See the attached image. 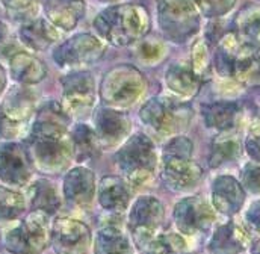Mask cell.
<instances>
[{"label": "cell", "mask_w": 260, "mask_h": 254, "mask_svg": "<svg viewBox=\"0 0 260 254\" xmlns=\"http://www.w3.org/2000/svg\"><path fill=\"white\" fill-rule=\"evenodd\" d=\"M6 82H8L6 71H5V68L2 67V64H0V96L3 94V91H5V88H6Z\"/></svg>", "instance_id": "44"}, {"label": "cell", "mask_w": 260, "mask_h": 254, "mask_svg": "<svg viewBox=\"0 0 260 254\" xmlns=\"http://www.w3.org/2000/svg\"><path fill=\"white\" fill-rule=\"evenodd\" d=\"M139 117L154 133L171 136L188 129L192 120V108L182 99L154 97L141 108Z\"/></svg>", "instance_id": "4"}, {"label": "cell", "mask_w": 260, "mask_h": 254, "mask_svg": "<svg viewBox=\"0 0 260 254\" xmlns=\"http://www.w3.org/2000/svg\"><path fill=\"white\" fill-rule=\"evenodd\" d=\"M106 52V43L91 34H77L53 50V61L61 68L79 70L95 64Z\"/></svg>", "instance_id": "9"}, {"label": "cell", "mask_w": 260, "mask_h": 254, "mask_svg": "<svg viewBox=\"0 0 260 254\" xmlns=\"http://www.w3.org/2000/svg\"><path fill=\"white\" fill-rule=\"evenodd\" d=\"M23 123L12 121L0 111V139H15L23 132Z\"/></svg>", "instance_id": "39"}, {"label": "cell", "mask_w": 260, "mask_h": 254, "mask_svg": "<svg viewBox=\"0 0 260 254\" xmlns=\"http://www.w3.org/2000/svg\"><path fill=\"white\" fill-rule=\"evenodd\" d=\"M245 223L251 230L260 232V200L248 206L245 212Z\"/></svg>", "instance_id": "40"}, {"label": "cell", "mask_w": 260, "mask_h": 254, "mask_svg": "<svg viewBox=\"0 0 260 254\" xmlns=\"http://www.w3.org/2000/svg\"><path fill=\"white\" fill-rule=\"evenodd\" d=\"M192 68H194L195 74L203 80V77L207 74L209 71V50H207V44L203 40H198L192 47Z\"/></svg>", "instance_id": "37"}, {"label": "cell", "mask_w": 260, "mask_h": 254, "mask_svg": "<svg viewBox=\"0 0 260 254\" xmlns=\"http://www.w3.org/2000/svg\"><path fill=\"white\" fill-rule=\"evenodd\" d=\"M5 35H6V26L0 21V41L5 38Z\"/></svg>", "instance_id": "45"}, {"label": "cell", "mask_w": 260, "mask_h": 254, "mask_svg": "<svg viewBox=\"0 0 260 254\" xmlns=\"http://www.w3.org/2000/svg\"><path fill=\"white\" fill-rule=\"evenodd\" d=\"M160 177L171 190L188 192L201 182L203 170L191 157L164 156Z\"/></svg>", "instance_id": "15"}, {"label": "cell", "mask_w": 260, "mask_h": 254, "mask_svg": "<svg viewBox=\"0 0 260 254\" xmlns=\"http://www.w3.org/2000/svg\"><path fill=\"white\" fill-rule=\"evenodd\" d=\"M29 203L32 212H44L53 215L61 207V197L56 186L46 179H40L29 188Z\"/></svg>", "instance_id": "27"}, {"label": "cell", "mask_w": 260, "mask_h": 254, "mask_svg": "<svg viewBox=\"0 0 260 254\" xmlns=\"http://www.w3.org/2000/svg\"><path fill=\"white\" fill-rule=\"evenodd\" d=\"M192 153H194L192 141L180 135L171 138L164 148V156H173V157H192Z\"/></svg>", "instance_id": "36"}, {"label": "cell", "mask_w": 260, "mask_h": 254, "mask_svg": "<svg viewBox=\"0 0 260 254\" xmlns=\"http://www.w3.org/2000/svg\"><path fill=\"white\" fill-rule=\"evenodd\" d=\"M11 77L21 85H35L46 79L47 67L38 56L27 52H15L9 59Z\"/></svg>", "instance_id": "25"}, {"label": "cell", "mask_w": 260, "mask_h": 254, "mask_svg": "<svg viewBox=\"0 0 260 254\" xmlns=\"http://www.w3.org/2000/svg\"><path fill=\"white\" fill-rule=\"evenodd\" d=\"M167 88L179 99H191L198 94L201 79L195 74L191 64L174 62L165 73Z\"/></svg>", "instance_id": "24"}, {"label": "cell", "mask_w": 260, "mask_h": 254, "mask_svg": "<svg viewBox=\"0 0 260 254\" xmlns=\"http://www.w3.org/2000/svg\"><path fill=\"white\" fill-rule=\"evenodd\" d=\"M239 154H241V142H239L238 136H235L229 132H222L212 142L209 165L212 168H216L222 164L238 159Z\"/></svg>", "instance_id": "30"}, {"label": "cell", "mask_w": 260, "mask_h": 254, "mask_svg": "<svg viewBox=\"0 0 260 254\" xmlns=\"http://www.w3.org/2000/svg\"><path fill=\"white\" fill-rule=\"evenodd\" d=\"M238 37L248 46L257 49L260 46V8L248 6L239 12L236 18Z\"/></svg>", "instance_id": "31"}, {"label": "cell", "mask_w": 260, "mask_h": 254, "mask_svg": "<svg viewBox=\"0 0 260 254\" xmlns=\"http://www.w3.org/2000/svg\"><path fill=\"white\" fill-rule=\"evenodd\" d=\"M34 164L23 144H0V180L9 186H24L32 179Z\"/></svg>", "instance_id": "13"}, {"label": "cell", "mask_w": 260, "mask_h": 254, "mask_svg": "<svg viewBox=\"0 0 260 254\" xmlns=\"http://www.w3.org/2000/svg\"><path fill=\"white\" fill-rule=\"evenodd\" d=\"M250 133H251V136H260V112L251 120Z\"/></svg>", "instance_id": "43"}, {"label": "cell", "mask_w": 260, "mask_h": 254, "mask_svg": "<svg viewBox=\"0 0 260 254\" xmlns=\"http://www.w3.org/2000/svg\"><path fill=\"white\" fill-rule=\"evenodd\" d=\"M26 148L34 168L44 174H59L68 168L74 157L71 136L62 138H34L27 136Z\"/></svg>", "instance_id": "7"}, {"label": "cell", "mask_w": 260, "mask_h": 254, "mask_svg": "<svg viewBox=\"0 0 260 254\" xmlns=\"http://www.w3.org/2000/svg\"><path fill=\"white\" fill-rule=\"evenodd\" d=\"M35 108H37V96L26 85L11 88L0 105V111L8 118L17 123L27 121L35 114Z\"/></svg>", "instance_id": "21"}, {"label": "cell", "mask_w": 260, "mask_h": 254, "mask_svg": "<svg viewBox=\"0 0 260 254\" xmlns=\"http://www.w3.org/2000/svg\"><path fill=\"white\" fill-rule=\"evenodd\" d=\"M115 162L121 177L132 189L145 186L150 183L157 168V153L153 141L144 133H135L117 151Z\"/></svg>", "instance_id": "2"}, {"label": "cell", "mask_w": 260, "mask_h": 254, "mask_svg": "<svg viewBox=\"0 0 260 254\" xmlns=\"http://www.w3.org/2000/svg\"><path fill=\"white\" fill-rule=\"evenodd\" d=\"M71 124V117L65 112L61 103L46 102L35 114L29 136L34 138H62L70 135L68 127Z\"/></svg>", "instance_id": "16"}, {"label": "cell", "mask_w": 260, "mask_h": 254, "mask_svg": "<svg viewBox=\"0 0 260 254\" xmlns=\"http://www.w3.org/2000/svg\"><path fill=\"white\" fill-rule=\"evenodd\" d=\"M26 210V198L21 192L0 186V221L18 218Z\"/></svg>", "instance_id": "33"}, {"label": "cell", "mask_w": 260, "mask_h": 254, "mask_svg": "<svg viewBox=\"0 0 260 254\" xmlns=\"http://www.w3.org/2000/svg\"><path fill=\"white\" fill-rule=\"evenodd\" d=\"M50 242L56 254H86L92 242V235L85 223L61 216L52 224Z\"/></svg>", "instance_id": "12"}, {"label": "cell", "mask_w": 260, "mask_h": 254, "mask_svg": "<svg viewBox=\"0 0 260 254\" xmlns=\"http://www.w3.org/2000/svg\"><path fill=\"white\" fill-rule=\"evenodd\" d=\"M70 136L73 141L74 159L77 162L92 159L99 154L102 145L94 127H89L88 124H77L70 132Z\"/></svg>", "instance_id": "29"}, {"label": "cell", "mask_w": 260, "mask_h": 254, "mask_svg": "<svg viewBox=\"0 0 260 254\" xmlns=\"http://www.w3.org/2000/svg\"><path fill=\"white\" fill-rule=\"evenodd\" d=\"M215 209L203 197L194 195L180 200L174 206V223L185 236H200L206 233L216 219Z\"/></svg>", "instance_id": "11"}, {"label": "cell", "mask_w": 260, "mask_h": 254, "mask_svg": "<svg viewBox=\"0 0 260 254\" xmlns=\"http://www.w3.org/2000/svg\"><path fill=\"white\" fill-rule=\"evenodd\" d=\"M251 253H253V254H260V241L257 242V244H256V245H254V248L251 250Z\"/></svg>", "instance_id": "46"}, {"label": "cell", "mask_w": 260, "mask_h": 254, "mask_svg": "<svg viewBox=\"0 0 260 254\" xmlns=\"http://www.w3.org/2000/svg\"><path fill=\"white\" fill-rule=\"evenodd\" d=\"M147 254H191L189 244L182 233H160L145 248Z\"/></svg>", "instance_id": "32"}, {"label": "cell", "mask_w": 260, "mask_h": 254, "mask_svg": "<svg viewBox=\"0 0 260 254\" xmlns=\"http://www.w3.org/2000/svg\"><path fill=\"white\" fill-rule=\"evenodd\" d=\"M245 201L242 185L232 176H219L212 185V206L216 212L232 216L241 210Z\"/></svg>", "instance_id": "18"}, {"label": "cell", "mask_w": 260, "mask_h": 254, "mask_svg": "<svg viewBox=\"0 0 260 254\" xmlns=\"http://www.w3.org/2000/svg\"><path fill=\"white\" fill-rule=\"evenodd\" d=\"M165 219L164 204L151 195L139 197L129 212V230L133 242L139 248H147L157 236L159 229Z\"/></svg>", "instance_id": "8"}, {"label": "cell", "mask_w": 260, "mask_h": 254, "mask_svg": "<svg viewBox=\"0 0 260 254\" xmlns=\"http://www.w3.org/2000/svg\"><path fill=\"white\" fill-rule=\"evenodd\" d=\"M100 2H103V3H109V5H118L121 0H100Z\"/></svg>", "instance_id": "47"}, {"label": "cell", "mask_w": 260, "mask_h": 254, "mask_svg": "<svg viewBox=\"0 0 260 254\" xmlns=\"http://www.w3.org/2000/svg\"><path fill=\"white\" fill-rule=\"evenodd\" d=\"M100 206L111 213H123L127 210L132 200V188L123 177L106 176L100 180L97 188Z\"/></svg>", "instance_id": "19"}, {"label": "cell", "mask_w": 260, "mask_h": 254, "mask_svg": "<svg viewBox=\"0 0 260 254\" xmlns=\"http://www.w3.org/2000/svg\"><path fill=\"white\" fill-rule=\"evenodd\" d=\"M3 3V6L6 9H9L14 14H21V12H27L32 6L35 0H0Z\"/></svg>", "instance_id": "41"}, {"label": "cell", "mask_w": 260, "mask_h": 254, "mask_svg": "<svg viewBox=\"0 0 260 254\" xmlns=\"http://www.w3.org/2000/svg\"><path fill=\"white\" fill-rule=\"evenodd\" d=\"M47 20L61 30H73L85 15L83 0H46Z\"/></svg>", "instance_id": "22"}, {"label": "cell", "mask_w": 260, "mask_h": 254, "mask_svg": "<svg viewBox=\"0 0 260 254\" xmlns=\"http://www.w3.org/2000/svg\"><path fill=\"white\" fill-rule=\"evenodd\" d=\"M250 245L248 233L235 223H225L216 227L207 250L210 254H239Z\"/></svg>", "instance_id": "20"}, {"label": "cell", "mask_w": 260, "mask_h": 254, "mask_svg": "<svg viewBox=\"0 0 260 254\" xmlns=\"http://www.w3.org/2000/svg\"><path fill=\"white\" fill-rule=\"evenodd\" d=\"M62 108L70 117L83 118L91 114L95 105V82L89 71L77 70L61 79Z\"/></svg>", "instance_id": "10"}, {"label": "cell", "mask_w": 260, "mask_h": 254, "mask_svg": "<svg viewBox=\"0 0 260 254\" xmlns=\"http://www.w3.org/2000/svg\"><path fill=\"white\" fill-rule=\"evenodd\" d=\"M94 254H133L132 241L117 224H105L94 238Z\"/></svg>", "instance_id": "26"}, {"label": "cell", "mask_w": 260, "mask_h": 254, "mask_svg": "<svg viewBox=\"0 0 260 254\" xmlns=\"http://www.w3.org/2000/svg\"><path fill=\"white\" fill-rule=\"evenodd\" d=\"M94 130L102 147H115L129 138L132 120L120 109L99 108L94 114Z\"/></svg>", "instance_id": "14"}, {"label": "cell", "mask_w": 260, "mask_h": 254, "mask_svg": "<svg viewBox=\"0 0 260 254\" xmlns=\"http://www.w3.org/2000/svg\"><path fill=\"white\" fill-rule=\"evenodd\" d=\"M159 26L164 35L183 44L200 30V11L194 0H159Z\"/></svg>", "instance_id": "6"}, {"label": "cell", "mask_w": 260, "mask_h": 254, "mask_svg": "<svg viewBox=\"0 0 260 254\" xmlns=\"http://www.w3.org/2000/svg\"><path fill=\"white\" fill-rule=\"evenodd\" d=\"M204 123L209 129L229 132L235 126L236 118L241 112L239 106L232 102H215L201 108Z\"/></svg>", "instance_id": "28"}, {"label": "cell", "mask_w": 260, "mask_h": 254, "mask_svg": "<svg viewBox=\"0 0 260 254\" xmlns=\"http://www.w3.org/2000/svg\"><path fill=\"white\" fill-rule=\"evenodd\" d=\"M61 38L59 29L53 26L47 18H34L20 27V40L32 50H47Z\"/></svg>", "instance_id": "23"}, {"label": "cell", "mask_w": 260, "mask_h": 254, "mask_svg": "<svg viewBox=\"0 0 260 254\" xmlns=\"http://www.w3.org/2000/svg\"><path fill=\"white\" fill-rule=\"evenodd\" d=\"M247 150L254 161L260 162V136H251L247 141Z\"/></svg>", "instance_id": "42"}, {"label": "cell", "mask_w": 260, "mask_h": 254, "mask_svg": "<svg viewBox=\"0 0 260 254\" xmlns=\"http://www.w3.org/2000/svg\"><path fill=\"white\" fill-rule=\"evenodd\" d=\"M198 11L209 17V18H218L224 14H227L236 0H194Z\"/></svg>", "instance_id": "35"}, {"label": "cell", "mask_w": 260, "mask_h": 254, "mask_svg": "<svg viewBox=\"0 0 260 254\" xmlns=\"http://www.w3.org/2000/svg\"><path fill=\"white\" fill-rule=\"evenodd\" d=\"M65 200L74 206L86 207L95 197V176L85 167H76L70 170L64 177Z\"/></svg>", "instance_id": "17"}, {"label": "cell", "mask_w": 260, "mask_h": 254, "mask_svg": "<svg viewBox=\"0 0 260 254\" xmlns=\"http://www.w3.org/2000/svg\"><path fill=\"white\" fill-rule=\"evenodd\" d=\"M242 185L251 194H260V167L248 164L242 171Z\"/></svg>", "instance_id": "38"}, {"label": "cell", "mask_w": 260, "mask_h": 254, "mask_svg": "<svg viewBox=\"0 0 260 254\" xmlns=\"http://www.w3.org/2000/svg\"><path fill=\"white\" fill-rule=\"evenodd\" d=\"M136 58L142 64L153 65L160 62L165 56V44L157 40H141L136 46Z\"/></svg>", "instance_id": "34"}, {"label": "cell", "mask_w": 260, "mask_h": 254, "mask_svg": "<svg viewBox=\"0 0 260 254\" xmlns=\"http://www.w3.org/2000/svg\"><path fill=\"white\" fill-rule=\"evenodd\" d=\"M52 239L49 215L32 212L12 226L3 236L5 248L12 254H41Z\"/></svg>", "instance_id": "5"}, {"label": "cell", "mask_w": 260, "mask_h": 254, "mask_svg": "<svg viewBox=\"0 0 260 254\" xmlns=\"http://www.w3.org/2000/svg\"><path fill=\"white\" fill-rule=\"evenodd\" d=\"M147 82L144 74L133 65L121 64L112 67L102 79L100 99L115 109H126L133 106L145 92Z\"/></svg>", "instance_id": "3"}, {"label": "cell", "mask_w": 260, "mask_h": 254, "mask_svg": "<svg viewBox=\"0 0 260 254\" xmlns=\"http://www.w3.org/2000/svg\"><path fill=\"white\" fill-rule=\"evenodd\" d=\"M92 26L105 43L124 47L144 40L151 23L142 5L118 3L103 9L94 18Z\"/></svg>", "instance_id": "1"}]
</instances>
